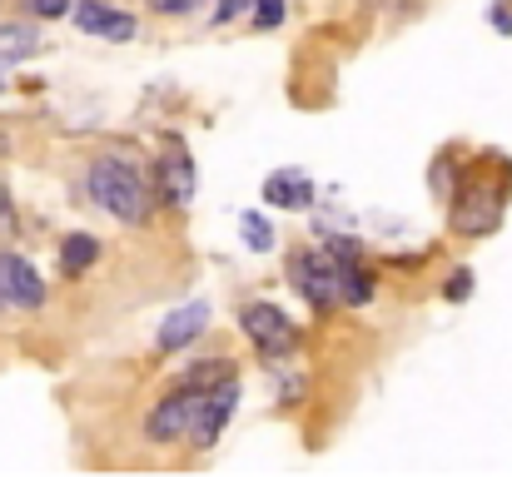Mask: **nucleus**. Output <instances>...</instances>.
I'll list each match as a JSON object with an SVG mask.
<instances>
[{"label":"nucleus","instance_id":"f3484780","mask_svg":"<svg viewBox=\"0 0 512 477\" xmlns=\"http://www.w3.org/2000/svg\"><path fill=\"white\" fill-rule=\"evenodd\" d=\"M204 0H150V10H160V15H189V10H199Z\"/></svg>","mask_w":512,"mask_h":477},{"label":"nucleus","instance_id":"423d86ee","mask_svg":"<svg viewBox=\"0 0 512 477\" xmlns=\"http://www.w3.org/2000/svg\"><path fill=\"white\" fill-rule=\"evenodd\" d=\"M0 299H10L15 309H40L45 304V284H40L30 259L0 254Z\"/></svg>","mask_w":512,"mask_h":477},{"label":"nucleus","instance_id":"dca6fc26","mask_svg":"<svg viewBox=\"0 0 512 477\" xmlns=\"http://www.w3.org/2000/svg\"><path fill=\"white\" fill-rule=\"evenodd\" d=\"M468 294H473V274H468V269H458V274H453V279L443 284V299H453V304H463Z\"/></svg>","mask_w":512,"mask_h":477},{"label":"nucleus","instance_id":"6e6552de","mask_svg":"<svg viewBox=\"0 0 512 477\" xmlns=\"http://www.w3.org/2000/svg\"><path fill=\"white\" fill-rule=\"evenodd\" d=\"M264 199L274 209H304V204H314V179L304 169H274L264 179Z\"/></svg>","mask_w":512,"mask_h":477},{"label":"nucleus","instance_id":"1a4fd4ad","mask_svg":"<svg viewBox=\"0 0 512 477\" xmlns=\"http://www.w3.org/2000/svg\"><path fill=\"white\" fill-rule=\"evenodd\" d=\"M204 323H209V309L204 304H189V309H174L165 323H160V348L165 353H179V348H189L199 333H204Z\"/></svg>","mask_w":512,"mask_h":477},{"label":"nucleus","instance_id":"412c9836","mask_svg":"<svg viewBox=\"0 0 512 477\" xmlns=\"http://www.w3.org/2000/svg\"><path fill=\"white\" fill-rule=\"evenodd\" d=\"M493 25H498V30H508V35H512V10H508V5H493Z\"/></svg>","mask_w":512,"mask_h":477},{"label":"nucleus","instance_id":"a211bd4d","mask_svg":"<svg viewBox=\"0 0 512 477\" xmlns=\"http://www.w3.org/2000/svg\"><path fill=\"white\" fill-rule=\"evenodd\" d=\"M244 5H249V0H219L214 20H219V25H229V20H239V15H244Z\"/></svg>","mask_w":512,"mask_h":477},{"label":"nucleus","instance_id":"f8f14e48","mask_svg":"<svg viewBox=\"0 0 512 477\" xmlns=\"http://www.w3.org/2000/svg\"><path fill=\"white\" fill-rule=\"evenodd\" d=\"M100 259V239H90V234H70L65 244H60V264H65V274H80V269H90Z\"/></svg>","mask_w":512,"mask_h":477},{"label":"nucleus","instance_id":"f03ea898","mask_svg":"<svg viewBox=\"0 0 512 477\" xmlns=\"http://www.w3.org/2000/svg\"><path fill=\"white\" fill-rule=\"evenodd\" d=\"M234 408H239V383H234L229 373H224V378H209L204 393H199L194 423H189V443H194V448H214L219 433H224V423L234 418Z\"/></svg>","mask_w":512,"mask_h":477},{"label":"nucleus","instance_id":"2eb2a0df","mask_svg":"<svg viewBox=\"0 0 512 477\" xmlns=\"http://www.w3.org/2000/svg\"><path fill=\"white\" fill-rule=\"evenodd\" d=\"M284 20V0H254V25L259 30H274Z\"/></svg>","mask_w":512,"mask_h":477},{"label":"nucleus","instance_id":"6ab92c4d","mask_svg":"<svg viewBox=\"0 0 512 477\" xmlns=\"http://www.w3.org/2000/svg\"><path fill=\"white\" fill-rule=\"evenodd\" d=\"M30 10H35V15H45V20H55V15H65V10H70V0H30Z\"/></svg>","mask_w":512,"mask_h":477},{"label":"nucleus","instance_id":"f257e3e1","mask_svg":"<svg viewBox=\"0 0 512 477\" xmlns=\"http://www.w3.org/2000/svg\"><path fill=\"white\" fill-rule=\"evenodd\" d=\"M90 199L105 209V214H115L120 224H145L150 219V184L140 179V169L130 164V159H95L90 164Z\"/></svg>","mask_w":512,"mask_h":477},{"label":"nucleus","instance_id":"39448f33","mask_svg":"<svg viewBox=\"0 0 512 477\" xmlns=\"http://www.w3.org/2000/svg\"><path fill=\"white\" fill-rule=\"evenodd\" d=\"M294 284L299 294L309 299V309H334L343 299V284H339V259L334 254H299L294 259Z\"/></svg>","mask_w":512,"mask_h":477},{"label":"nucleus","instance_id":"0eeeda50","mask_svg":"<svg viewBox=\"0 0 512 477\" xmlns=\"http://www.w3.org/2000/svg\"><path fill=\"white\" fill-rule=\"evenodd\" d=\"M75 20H80V30H90V35H100V40H115V45L135 40V15L110 10L105 0H80V5H75Z\"/></svg>","mask_w":512,"mask_h":477},{"label":"nucleus","instance_id":"aec40b11","mask_svg":"<svg viewBox=\"0 0 512 477\" xmlns=\"http://www.w3.org/2000/svg\"><path fill=\"white\" fill-rule=\"evenodd\" d=\"M15 229V214H10V199H5V189H0V234H10Z\"/></svg>","mask_w":512,"mask_h":477},{"label":"nucleus","instance_id":"ddd939ff","mask_svg":"<svg viewBox=\"0 0 512 477\" xmlns=\"http://www.w3.org/2000/svg\"><path fill=\"white\" fill-rule=\"evenodd\" d=\"M239 234H244V244L259 249V254L274 244V224H269L264 214H244V219H239Z\"/></svg>","mask_w":512,"mask_h":477},{"label":"nucleus","instance_id":"4468645a","mask_svg":"<svg viewBox=\"0 0 512 477\" xmlns=\"http://www.w3.org/2000/svg\"><path fill=\"white\" fill-rule=\"evenodd\" d=\"M25 50H35V30H25V25H10V30H0V55H25Z\"/></svg>","mask_w":512,"mask_h":477},{"label":"nucleus","instance_id":"20e7f679","mask_svg":"<svg viewBox=\"0 0 512 477\" xmlns=\"http://www.w3.org/2000/svg\"><path fill=\"white\" fill-rule=\"evenodd\" d=\"M239 323H244L249 343H254L264 358H284V353L299 348V328L289 323L284 309H274V304H249V309L239 314Z\"/></svg>","mask_w":512,"mask_h":477},{"label":"nucleus","instance_id":"7ed1b4c3","mask_svg":"<svg viewBox=\"0 0 512 477\" xmlns=\"http://www.w3.org/2000/svg\"><path fill=\"white\" fill-rule=\"evenodd\" d=\"M209 378H224V373H199V378H189L184 388H174V393L160 398V408H155L150 423H145V433H150L155 443H179V438H189V423H194V408H199V393H204Z\"/></svg>","mask_w":512,"mask_h":477},{"label":"nucleus","instance_id":"9d476101","mask_svg":"<svg viewBox=\"0 0 512 477\" xmlns=\"http://www.w3.org/2000/svg\"><path fill=\"white\" fill-rule=\"evenodd\" d=\"M155 174H160V189H165L170 204H189L194 199V164H189L184 150H170V155L155 164Z\"/></svg>","mask_w":512,"mask_h":477},{"label":"nucleus","instance_id":"9b49d317","mask_svg":"<svg viewBox=\"0 0 512 477\" xmlns=\"http://www.w3.org/2000/svg\"><path fill=\"white\" fill-rule=\"evenodd\" d=\"M478 204H458V214H453V229H468V234H483V229H493L498 224V214H503V199L498 194H473Z\"/></svg>","mask_w":512,"mask_h":477}]
</instances>
